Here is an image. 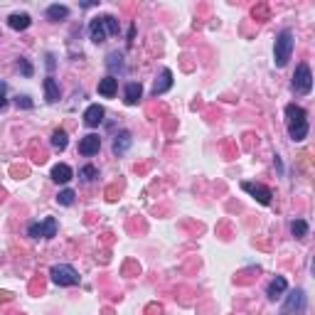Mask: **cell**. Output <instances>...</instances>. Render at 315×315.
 Listing matches in <instances>:
<instances>
[{
	"instance_id": "6da1fadb",
	"label": "cell",
	"mask_w": 315,
	"mask_h": 315,
	"mask_svg": "<svg viewBox=\"0 0 315 315\" xmlns=\"http://www.w3.org/2000/svg\"><path fill=\"white\" fill-rule=\"evenodd\" d=\"M286 126H288V135L293 140H303L308 135V119H306V111L296 104H288L286 106Z\"/></svg>"
},
{
	"instance_id": "7a4b0ae2",
	"label": "cell",
	"mask_w": 315,
	"mask_h": 315,
	"mask_svg": "<svg viewBox=\"0 0 315 315\" xmlns=\"http://www.w3.org/2000/svg\"><path fill=\"white\" fill-rule=\"evenodd\" d=\"M106 35H119V20L114 15H101V17H94L89 22V37L91 42H104Z\"/></svg>"
},
{
	"instance_id": "3957f363",
	"label": "cell",
	"mask_w": 315,
	"mask_h": 315,
	"mask_svg": "<svg viewBox=\"0 0 315 315\" xmlns=\"http://www.w3.org/2000/svg\"><path fill=\"white\" fill-rule=\"evenodd\" d=\"M291 52H293V32H291V30H283V32L276 37V47H273L276 66H286L288 60H291Z\"/></svg>"
},
{
	"instance_id": "277c9868",
	"label": "cell",
	"mask_w": 315,
	"mask_h": 315,
	"mask_svg": "<svg viewBox=\"0 0 315 315\" xmlns=\"http://www.w3.org/2000/svg\"><path fill=\"white\" fill-rule=\"evenodd\" d=\"M50 276H52V281H55L57 286H76V283H79V273H76V268H71V266H66V263L52 266Z\"/></svg>"
},
{
	"instance_id": "5b68a950",
	"label": "cell",
	"mask_w": 315,
	"mask_h": 315,
	"mask_svg": "<svg viewBox=\"0 0 315 315\" xmlns=\"http://www.w3.org/2000/svg\"><path fill=\"white\" fill-rule=\"evenodd\" d=\"M313 89V74H311V66L308 64H298L296 74H293V91L296 94H311Z\"/></svg>"
},
{
	"instance_id": "8992f818",
	"label": "cell",
	"mask_w": 315,
	"mask_h": 315,
	"mask_svg": "<svg viewBox=\"0 0 315 315\" xmlns=\"http://www.w3.org/2000/svg\"><path fill=\"white\" fill-rule=\"evenodd\" d=\"M27 234H30L32 239H40V237L55 239V237H57V219H55V217H47L45 222H32V224L27 227Z\"/></svg>"
},
{
	"instance_id": "52a82bcc",
	"label": "cell",
	"mask_w": 315,
	"mask_h": 315,
	"mask_svg": "<svg viewBox=\"0 0 315 315\" xmlns=\"http://www.w3.org/2000/svg\"><path fill=\"white\" fill-rule=\"evenodd\" d=\"M283 315H306V293L301 288L288 296V301L283 306Z\"/></svg>"
},
{
	"instance_id": "ba28073f",
	"label": "cell",
	"mask_w": 315,
	"mask_h": 315,
	"mask_svg": "<svg viewBox=\"0 0 315 315\" xmlns=\"http://www.w3.org/2000/svg\"><path fill=\"white\" fill-rule=\"evenodd\" d=\"M242 189H244V192H249L253 199H258L261 204H271L273 192H271L268 188H263V185H258V183H242Z\"/></svg>"
},
{
	"instance_id": "9c48e42d",
	"label": "cell",
	"mask_w": 315,
	"mask_h": 315,
	"mask_svg": "<svg viewBox=\"0 0 315 315\" xmlns=\"http://www.w3.org/2000/svg\"><path fill=\"white\" fill-rule=\"evenodd\" d=\"M99 148H101V138L94 135V133H89V135H84V138L79 140V153H81V155H96Z\"/></svg>"
},
{
	"instance_id": "30bf717a",
	"label": "cell",
	"mask_w": 315,
	"mask_h": 315,
	"mask_svg": "<svg viewBox=\"0 0 315 315\" xmlns=\"http://www.w3.org/2000/svg\"><path fill=\"white\" fill-rule=\"evenodd\" d=\"M170 86H173V71H170V69H163V71H160V79H158L155 86H153V96H155V99L163 96Z\"/></svg>"
},
{
	"instance_id": "8fae6325",
	"label": "cell",
	"mask_w": 315,
	"mask_h": 315,
	"mask_svg": "<svg viewBox=\"0 0 315 315\" xmlns=\"http://www.w3.org/2000/svg\"><path fill=\"white\" fill-rule=\"evenodd\" d=\"M286 288H288L286 278H283V276H276V278L268 283V291H266V296H268L271 301H278V298L286 293Z\"/></svg>"
},
{
	"instance_id": "7c38bea8",
	"label": "cell",
	"mask_w": 315,
	"mask_h": 315,
	"mask_svg": "<svg viewBox=\"0 0 315 315\" xmlns=\"http://www.w3.org/2000/svg\"><path fill=\"white\" fill-rule=\"evenodd\" d=\"M101 121H104V109H101L99 104H91V106L84 111V124L94 128V126H99Z\"/></svg>"
},
{
	"instance_id": "4fadbf2b",
	"label": "cell",
	"mask_w": 315,
	"mask_h": 315,
	"mask_svg": "<svg viewBox=\"0 0 315 315\" xmlns=\"http://www.w3.org/2000/svg\"><path fill=\"white\" fill-rule=\"evenodd\" d=\"M71 178H74V173H71V168H69L66 163H60V165H55V168H52V180H55V183L66 185Z\"/></svg>"
},
{
	"instance_id": "5bb4252c",
	"label": "cell",
	"mask_w": 315,
	"mask_h": 315,
	"mask_svg": "<svg viewBox=\"0 0 315 315\" xmlns=\"http://www.w3.org/2000/svg\"><path fill=\"white\" fill-rule=\"evenodd\" d=\"M30 15L27 12H12L10 17H7V25L12 27V30H17V32H22V30H27L30 27Z\"/></svg>"
},
{
	"instance_id": "9a60e30c",
	"label": "cell",
	"mask_w": 315,
	"mask_h": 315,
	"mask_svg": "<svg viewBox=\"0 0 315 315\" xmlns=\"http://www.w3.org/2000/svg\"><path fill=\"white\" fill-rule=\"evenodd\" d=\"M116 91H119V79L116 76H106V79L99 81V94L101 96L111 99V96H116Z\"/></svg>"
},
{
	"instance_id": "2e32d148",
	"label": "cell",
	"mask_w": 315,
	"mask_h": 315,
	"mask_svg": "<svg viewBox=\"0 0 315 315\" xmlns=\"http://www.w3.org/2000/svg\"><path fill=\"white\" fill-rule=\"evenodd\" d=\"M124 96H126L124 101H126L128 106H135V104L140 101V96H143V86H140L138 81H130L126 86V94H124Z\"/></svg>"
},
{
	"instance_id": "e0dca14e",
	"label": "cell",
	"mask_w": 315,
	"mask_h": 315,
	"mask_svg": "<svg viewBox=\"0 0 315 315\" xmlns=\"http://www.w3.org/2000/svg\"><path fill=\"white\" fill-rule=\"evenodd\" d=\"M130 143H133L130 133H128V130H121V133L116 135V140H114V153H116V155H124L128 148H130Z\"/></svg>"
},
{
	"instance_id": "ac0fdd59",
	"label": "cell",
	"mask_w": 315,
	"mask_h": 315,
	"mask_svg": "<svg viewBox=\"0 0 315 315\" xmlns=\"http://www.w3.org/2000/svg\"><path fill=\"white\" fill-rule=\"evenodd\" d=\"M45 96H47L50 104H57V101H60V86H57V81H55L52 76L45 79Z\"/></svg>"
},
{
	"instance_id": "d6986e66",
	"label": "cell",
	"mask_w": 315,
	"mask_h": 315,
	"mask_svg": "<svg viewBox=\"0 0 315 315\" xmlns=\"http://www.w3.org/2000/svg\"><path fill=\"white\" fill-rule=\"evenodd\" d=\"M47 17H50L52 22L66 20V17H69V7H66V5H50V7H47Z\"/></svg>"
},
{
	"instance_id": "ffe728a7",
	"label": "cell",
	"mask_w": 315,
	"mask_h": 315,
	"mask_svg": "<svg viewBox=\"0 0 315 315\" xmlns=\"http://www.w3.org/2000/svg\"><path fill=\"white\" fill-rule=\"evenodd\" d=\"M52 145H55L57 150H64V148L69 145V138H66V130H62V128H60V130H55V133H52Z\"/></svg>"
},
{
	"instance_id": "44dd1931",
	"label": "cell",
	"mask_w": 315,
	"mask_h": 315,
	"mask_svg": "<svg viewBox=\"0 0 315 315\" xmlns=\"http://www.w3.org/2000/svg\"><path fill=\"white\" fill-rule=\"evenodd\" d=\"M291 232H293L296 239H303V237L308 234V222H306V219H296V222L291 224Z\"/></svg>"
},
{
	"instance_id": "7402d4cb",
	"label": "cell",
	"mask_w": 315,
	"mask_h": 315,
	"mask_svg": "<svg viewBox=\"0 0 315 315\" xmlns=\"http://www.w3.org/2000/svg\"><path fill=\"white\" fill-rule=\"evenodd\" d=\"M74 197H76V194H74V189H62V192L57 194V202L64 204V207H69V204L74 202Z\"/></svg>"
},
{
	"instance_id": "603a6c76",
	"label": "cell",
	"mask_w": 315,
	"mask_h": 315,
	"mask_svg": "<svg viewBox=\"0 0 315 315\" xmlns=\"http://www.w3.org/2000/svg\"><path fill=\"white\" fill-rule=\"evenodd\" d=\"M252 15L258 20V22H263V20H268V7H266V5H256L252 10Z\"/></svg>"
},
{
	"instance_id": "cb8c5ba5",
	"label": "cell",
	"mask_w": 315,
	"mask_h": 315,
	"mask_svg": "<svg viewBox=\"0 0 315 315\" xmlns=\"http://www.w3.org/2000/svg\"><path fill=\"white\" fill-rule=\"evenodd\" d=\"M109 66H111V69H116V66L121 69V66H124V55H121V52H111V55H109Z\"/></svg>"
},
{
	"instance_id": "d4e9b609",
	"label": "cell",
	"mask_w": 315,
	"mask_h": 315,
	"mask_svg": "<svg viewBox=\"0 0 315 315\" xmlns=\"http://www.w3.org/2000/svg\"><path fill=\"white\" fill-rule=\"evenodd\" d=\"M79 175H81L84 180H94L99 173H96V168H94V165H84V168L79 170Z\"/></svg>"
},
{
	"instance_id": "484cf974",
	"label": "cell",
	"mask_w": 315,
	"mask_h": 315,
	"mask_svg": "<svg viewBox=\"0 0 315 315\" xmlns=\"http://www.w3.org/2000/svg\"><path fill=\"white\" fill-rule=\"evenodd\" d=\"M20 66H22V74L25 76H32V64L27 62V60H20Z\"/></svg>"
},
{
	"instance_id": "4316f807",
	"label": "cell",
	"mask_w": 315,
	"mask_h": 315,
	"mask_svg": "<svg viewBox=\"0 0 315 315\" xmlns=\"http://www.w3.org/2000/svg\"><path fill=\"white\" fill-rule=\"evenodd\" d=\"M17 106H22V109H32V101H30V96H17Z\"/></svg>"
},
{
	"instance_id": "83f0119b",
	"label": "cell",
	"mask_w": 315,
	"mask_h": 315,
	"mask_svg": "<svg viewBox=\"0 0 315 315\" xmlns=\"http://www.w3.org/2000/svg\"><path fill=\"white\" fill-rule=\"evenodd\" d=\"M145 313H148V315H163V308L153 303V306H148V308H145Z\"/></svg>"
},
{
	"instance_id": "f1b7e54d",
	"label": "cell",
	"mask_w": 315,
	"mask_h": 315,
	"mask_svg": "<svg viewBox=\"0 0 315 315\" xmlns=\"http://www.w3.org/2000/svg\"><path fill=\"white\" fill-rule=\"evenodd\" d=\"M12 301V293L10 291H0V303H10Z\"/></svg>"
},
{
	"instance_id": "f546056e",
	"label": "cell",
	"mask_w": 315,
	"mask_h": 315,
	"mask_svg": "<svg viewBox=\"0 0 315 315\" xmlns=\"http://www.w3.org/2000/svg\"><path fill=\"white\" fill-rule=\"evenodd\" d=\"M12 175L20 178V175H27V168H12Z\"/></svg>"
},
{
	"instance_id": "4dcf8cb0",
	"label": "cell",
	"mask_w": 315,
	"mask_h": 315,
	"mask_svg": "<svg viewBox=\"0 0 315 315\" xmlns=\"http://www.w3.org/2000/svg\"><path fill=\"white\" fill-rule=\"evenodd\" d=\"M7 106V101H5V94H2V89H0V111Z\"/></svg>"
}]
</instances>
